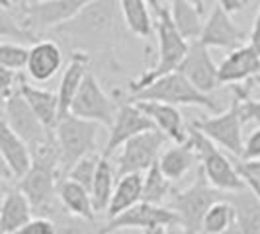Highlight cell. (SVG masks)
Returning <instances> with one entry per match:
<instances>
[{
  "instance_id": "1",
  "label": "cell",
  "mask_w": 260,
  "mask_h": 234,
  "mask_svg": "<svg viewBox=\"0 0 260 234\" xmlns=\"http://www.w3.org/2000/svg\"><path fill=\"white\" fill-rule=\"evenodd\" d=\"M121 27L125 22L117 0H92L77 18L53 29V33L67 39L75 51L110 53L121 37Z\"/></svg>"
},
{
  "instance_id": "2",
  "label": "cell",
  "mask_w": 260,
  "mask_h": 234,
  "mask_svg": "<svg viewBox=\"0 0 260 234\" xmlns=\"http://www.w3.org/2000/svg\"><path fill=\"white\" fill-rule=\"evenodd\" d=\"M156 43H158V53H156L155 65L147 68L143 74H139L135 80H131L129 86H127L131 94L143 90L145 86L155 82L156 78L178 70V66H180L186 53H188L190 41L176 29L167 4L160 12L156 14Z\"/></svg>"
},
{
  "instance_id": "3",
  "label": "cell",
  "mask_w": 260,
  "mask_h": 234,
  "mask_svg": "<svg viewBox=\"0 0 260 234\" xmlns=\"http://www.w3.org/2000/svg\"><path fill=\"white\" fill-rule=\"evenodd\" d=\"M129 102H165L172 105H188V107H202L211 113H219V105L215 98L198 90L194 84L184 76L180 70L169 72L156 78L143 90L129 94Z\"/></svg>"
},
{
  "instance_id": "4",
  "label": "cell",
  "mask_w": 260,
  "mask_h": 234,
  "mask_svg": "<svg viewBox=\"0 0 260 234\" xmlns=\"http://www.w3.org/2000/svg\"><path fill=\"white\" fill-rule=\"evenodd\" d=\"M100 127H102L100 123L73 115V113H67L65 117L59 119L55 127V139H57L59 154H61V176L63 178L80 158L98 150Z\"/></svg>"
},
{
  "instance_id": "5",
  "label": "cell",
  "mask_w": 260,
  "mask_h": 234,
  "mask_svg": "<svg viewBox=\"0 0 260 234\" xmlns=\"http://www.w3.org/2000/svg\"><path fill=\"white\" fill-rule=\"evenodd\" d=\"M225 197V191L213 187L208 182L202 168H198L196 180L184 189H174L169 205L180 219V224L188 234H202V221L208 213V209Z\"/></svg>"
},
{
  "instance_id": "6",
  "label": "cell",
  "mask_w": 260,
  "mask_h": 234,
  "mask_svg": "<svg viewBox=\"0 0 260 234\" xmlns=\"http://www.w3.org/2000/svg\"><path fill=\"white\" fill-rule=\"evenodd\" d=\"M188 131H190L188 141L192 143V146L200 156V168L206 174L208 182L213 187L225 191V193L245 189L247 183H245L241 172L237 168L233 156H227L223 150H219V146L209 137H206L202 131L194 129L192 125L188 127Z\"/></svg>"
},
{
  "instance_id": "7",
  "label": "cell",
  "mask_w": 260,
  "mask_h": 234,
  "mask_svg": "<svg viewBox=\"0 0 260 234\" xmlns=\"http://www.w3.org/2000/svg\"><path fill=\"white\" fill-rule=\"evenodd\" d=\"M241 96L233 90V98L227 109H223L215 115L194 119L190 125L194 129L202 131L206 137H209L217 146H221L227 154L233 158L243 156L245 148V137H243V111H241Z\"/></svg>"
},
{
  "instance_id": "8",
  "label": "cell",
  "mask_w": 260,
  "mask_h": 234,
  "mask_svg": "<svg viewBox=\"0 0 260 234\" xmlns=\"http://www.w3.org/2000/svg\"><path fill=\"white\" fill-rule=\"evenodd\" d=\"M172 143L160 129L145 131L141 135L129 139L116 152L117 178L125 174H145L153 164L158 162L165 148Z\"/></svg>"
},
{
  "instance_id": "9",
  "label": "cell",
  "mask_w": 260,
  "mask_h": 234,
  "mask_svg": "<svg viewBox=\"0 0 260 234\" xmlns=\"http://www.w3.org/2000/svg\"><path fill=\"white\" fill-rule=\"evenodd\" d=\"M88 2L92 0H39L29 6H18V4L12 6L18 8L16 14L22 20V24L39 37V33L53 31L59 26L71 22L73 18H77ZM2 4H10V2H2Z\"/></svg>"
},
{
  "instance_id": "10",
  "label": "cell",
  "mask_w": 260,
  "mask_h": 234,
  "mask_svg": "<svg viewBox=\"0 0 260 234\" xmlns=\"http://www.w3.org/2000/svg\"><path fill=\"white\" fill-rule=\"evenodd\" d=\"M2 121H6L10 125V129L22 137L29 148L39 146L43 143H49L55 139V131L49 129L31 109V105L27 104V100L22 96L20 88L14 92L10 98L2 100Z\"/></svg>"
},
{
  "instance_id": "11",
  "label": "cell",
  "mask_w": 260,
  "mask_h": 234,
  "mask_svg": "<svg viewBox=\"0 0 260 234\" xmlns=\"http://www.w3.org/2000/svg\"><path fill=\"white\" fill-rule=\"evenodd\" d=\"M117 109H119V102L106 94L98 76L90 70L84 78L75 102L71 105V113L96 121L110 131V127L116 121Z\"/></svg>"
},
{
  "instance_id": "12",
  "label": "cell",
  "mask_w": 260,
  "mask_h": 234,
  "mask_svg": "<svg viewBox=\"0 0 260 234\" xmlns=\"http://www.w3.org/2000/svg\"><path fill=\"white\" fill-rule=\"evenodd\" d=\"M59 180H61V172L57 168L34 162L31 168L16 182V185L29 199L34 213H49L47 217H53L57 213L55 201H59L57 197Z\"/></svg>"
},
{
  "instance_id": "13",
  "label": "cell",
  "mask_w": 260,
  "mask_h": 234,
  "mask_svg": "<svg viewBox=\"0 0 260 234\" xmlns=\"http://www.w3.org/2000/svg\"><path fill=\"white\" fill-rule=\"evenodd\" d=\"M117 102H119V109H117L116 121L110 127V135H108V141H106V146L102 150V154L108 158L116 154L117 150L133 137L141 135L145 131L158 129L155 121L137 104H133L129 100H117Z\"/></svg>"
},
{
  "instance_id": "14",
  "label": "cell",
  "mask_w": 260,
  "mask_h": 234,
  "mask_svg": "<svg viewBox=\"0 0 260 234\" xmlns=\"http://www.w3.org/2000/svg\"><path fill=\"white\" fill-rule=\"evenodd\" d=\"M156 224H180L178 215L169 207V205H155V203H147V201H139L137 205L123 211L121 215H117L114 219L106 222L104 226L98 228V234H106L117 230V228H149V226H156Z\"/></svg>"
},
{
  "instance_id": "15",
  "label": "cell",
  "mask_w": 260,
  "mask_h": 234,
  "mask_svg": "<svg viewBox=\"0 0 260 234\" xmlns=\"http://www.w3.org/2000/svg\"><path fill=\"white\" fill-rule=\"evenodd\" d=\"M178 70L204 94H211L221 86L219 65L213 63V59L209 55V47H206L200 39L190 41L188 53H186L184 61L178 66Z\"/></svg>"
},
{
  "instance_id": "16",
  "label": "cell",
  "mask_w": 260,
  "mask_h": 234,
  "mask_svg": "<svg viewBox=\"0 0 260 234\" xmlns=\"http://www.w3.org/2000/svg\"><path fill=\"white\" fill-rule=\"evenodd\" d=\"M247 33L235 24L231 12H227L223 6L215 4L204 24L200 41L209 49L217 47V49L233 51L237 47H243L247 43Z\"/></svg>"
},
{
  "instance_id": "17",
  "label": "cell",
  "mask_w": 260,
  "mask_h": 234,
  "mask_svg": "<svg viewBox=\"0 0 260 234\" xmlns=\"http://www.w3.org/2000/svg\"><path fill=\"white\" fill-rule=\"evenodd\" d=\"M0 154H2V183L20 180L31 168L34 158L29 144L18 137L6 121L0 125Z\"/></svg>"
},
{
  "instance_id": "18",
  "label": "cell",
  "mask_w": 260,
  "mask_h": 234,
  "mask_svg": "<svg viewBox=\"0 0 260 234\" xmlns=\"http://www.w3.org/2000/svg\"><path fill=\"white\" fill-rule=\"evenodd\" d=\"M260 72V53L245 43L243 47H237L219 63V82L221 86H235L248 82Z\"/></svg>"
},
{
  "instance_id": "19",
  "label": "cell",
  "mask_w": 260,
  "mask_h": 234,
  "mask_svg": "<svg viewBox=\"0 0 260 234\" xmlns=\"http://www.w3.org/2000/svg\"><path fill=\"white\" fill-rule=\"evenodd\" d=\"M63 66V49L53 39H39L29 47L26 74L34 82H49Z\"/></svg>"
},
{
  "instance_id": "20",
  "label": "cell",
  "mask_w": 260,
  "mask_h": 234,
  "mask_svg": "<svg viewBox=\"0 0 260 234\" xmlns=\"http://www.w3.org/2000/svg\"><path fill=\"white\" fill-rule=\"evenodd\" d=\"M90 53L86 51H73L71 61L63 70V78L59 82V113L61 117H65L67 113H71V105L77 98L78 90L84 82L86 74L90 72Z\"/></svg>"
},
{
  "instance_id": "21",
  "label": "cell",
  "mask_w": 260,
  "mask_h": 234,
  "mask_svg": "<svg viewBox=\"0 0 260 234\" xmlns=\"http://www.w3.org/2000/svg\"><path fill=\"white\" fill-rule=\"evenodd\" d=\"M34 217V207L18 185L2 183V205H0V232L16 234Z\"/></svg>"
},
{
  "instance_id": "22",
  "label": "cell",
  "mask_w": 260,
  "mask_h": 234,
  "mask_svg": "<svg viewBox=\"0 0 260 234\" xmlns=\"http://www.w3.org/2000/svg\"><path fill=\"white\" fill-rule=\"evenodd\" d=\"M133 104L139 105L172 143H186L188 141L190 131L186 127L182 113L176 105L165 104V102H133Z\"/></svg>"
},
{
  "instance_id": "23",
  "label": "cell",
  "mask_w": 260,
  "mask_h": 234,
  "mask_svg": "<svg viewBox=\"0 0 260 234\" xmlns=\"http://www.w3.org/2000/svg\"><path fill=\"white\" fill-rule=\"evenodd\" d=\"M196 164H200V156H198L190 141L169 144L158 158V166L162 170V174L172 183L182 182L184 178L196 168Z\"/></svg>"
},
{
  "instance_id": "24",
  "label": "cell",
  "mask_w": 260,
  "mask_h": 234,
  "mask_svg": "<svg viewBox=\"0 0 260 234\" xmlns=\"http://www.w3.org/2000/svg\"><path fill=\"white\" fill-rule=\"evenodd\" d=\"M57 197H59V203H61L63 211H67L73 217L94 221L96 215H98L96 209H94L90 189L84 187L82 183L71 180V178H61L59 180Z\"/></svg>"
},
{
  "instance_id": "25",
  "label": "cell",
  "mask_w": 260,
  "mask_h": 234,
  "mask_svg": "<svg viewBox=\"0 0 260 234\" xmlns=\"http://www.w3.org/2000/svg\"><path fill=\"white\" fill-rule=\"evenodd\" d=\"M20 92H22V96L27 100V104L31 105V109L36 111V115L49 129L55 131L59 119H61V113H59V94L51 90H45V88L31 86L26 80V76H22Z\"/></svg>"
},
{
  "instance_id": "26",
  "label": "cell",
  "mask_w": 260,
  "mask_h": 234,
  "mask_svg": "<svg viewBox=\"0 0 260 234\" xmlns=\"http://www.w3.org/2000/svg\"><path fill=\"white\" fill-rule=\"evenodd\" d=\"M143 174H125V176L117 178L110 207H108L104 215L108 221L117 217V215H121L123 211L131 209L133 205H137L139 201H143Z\"/></svg>"
},
{
  "instance_id": "27",
  "label": "cell",
  "mask_w": 260,
  "mask_h": 234,
  "mask_svg": "<svg viewBox=\"0 0 260 234\" xmlns=\"http://www.w3.org/2000/svg\"><path fill=\"white\" fill-rule=\"evenodd\" d=\"M170 12L176 29L182 33L188 41H196L202 35L204 20H202V8H198L190 0H167L165 2Z\"/></svg>"
},
{
  "instance_id": "28",
  "label": "cell",
  "mask_w": 260,
  "mask_h": 234,
  "mask_svg": "<svg viewBox=\"0 0 260 234\" xmlns=\"http://www.w3.org/2000/svg\"><path fill=\"white\" fill-rule=\"evenodd\" d=\"M235 207L237 224L245 234H260V199L248 187L225 195Z\"/></svg>"
},
{
  "instance_id": "29",
  "label": "cell",
  "mask_w": 260,
  "mask_h": 234,
  "mask_svg": "<svg viewBox=\"0 0 260 234\" xmlns=\"http://www.w3.org/2000/svg\"><path fill=\"white\" fill-rule=\"evenodd\" d=\"M117 2L127 31H131L135 37H151L156 29V22H153L151 18V6L147 4V0H117Z\"/></svg>"
},
{
  "instance_id": "30",
  "label": "cell",
  "mask_w": 260,
  "mask_h": 234,
  "mask_svg": "<svg viewBox=\"0 0 260 234\" xmlns=\"http://www.w3.org/2000/svg\"><path fill=\"white\" fill-rule=\"evenodd\" d=\"M116 183H117L116 164L108 156H102L98 172H96V178H94L90 187L94 209H96L98 215H106V211L110 207V201H112V195H114V189H116Z\"/></svg>"
},
{
  "instance_id": "31",
  "label": "cell",
  "mask_w": 260,
  "mask_h": 234,
  "mask_svg": "<svg viewBox=\"0 0 260 234\" xmlns=\"http://www.w3.org/2000/svg\"><path fill=\"white\" fill-rule=\"evenodd\" d=\"M143 176V201L155 203V205H167L169 199L172 197V193H174V183L162 174L158 162L153 164Z\"/></svg>"
},
{
  "instance_id": "32",
  "label": "cell",
  "mask_w": 260,
  "mask_h": 234,
  "mask_svg": "<svg viewBox=\"0 0 260 234\" xmlns=\"http://www.w3.org/2000/svg\"><path fill=\"white\" fill-rule=\"evenodd\" d=\"M235 221H237V217H235L233 203L227 197H223L208 209V213L202 221V234H219L227 230L231 224H235Z\"/></svg>"
},
{
  "instance_id": "33",
  "label": "cell",
  "mask_w": 260,
  "mask_h": 234,
  "mask_svg": "<svg viewBox=\"0 0 260 234\" xmlns=\"http://www.w3.org/2000/svg\"><path fill=\"white\" fill-rule=\"evenodd\" d=\"M27 61H29V47H26L24 43H16V41H2L0 45V66L2 68L22 72L26 70Z\"/></svg>"
},
{
  "instance_id": "34",
  "label": "cell",
  "mask_w": 260,
  "mask_h": 234,
  "mask_svg": "<svg viewBox=\"0 0 260 234\" xmlns=\"http://www.w3.org/2000/svg\"><path fill=\"white\" fill-rule=\"evenodd\" d=\"M102 156L104 154H100V152L96 150V152H90V154H86L84 158H80L77 164L67 172L65 178H71V180L82 183L84 187L90 189L92 182H94V178H96V172H98V166H100Z\"/></svg>"
},
{
  "instance_id": "35",
  "label": "cell",
  "mask_w": 260,
  "mask_h": 234,
  "mask_svg": "<svg viewBox=\"0 0 260 234\" xmlns=\"http://www.w3.org/2000/svg\"><path fill=\"white\" fill-rule=\"evenodd\" d=\"M53 219L57 222V234H98V228H94V221L73 217L67 211H57Z\"/></svg>"
},
{
  "instance_id": "36",
  "label": "cell",
  "mask_w": 260,
  "mask_h": 234,
  "mask_svg": "<svg viewBox=\"0 0 260 234\" xmlns=\"http://www.w3.org/2000/svg\"><path fill=\"white\" fill-rule=\"evenodd\" d=\"M233 90L241 96V111H243V119L248 123H260V100L250 98V90L247 86H239L235 84Z\"/></svg>"
},
{
  "instance_id": "37",
  "label": "cell",
  "mask_w": 260,
  "mask_h": 234,
  "mask_svg": "<svg viewBox=\"0 0 260 234\" xmlns=\"http://www.w3.org/2000/svg\"><path fill=\"white\" fill-rule=\"evenodd\" d=\"M16 234H57V222L47 215L31 217Z\"/></svg>"
},
{
  "instance_id": "38",
  "label": "cell",
  "mask_w": 260,
  "mask_h": 234,
  "mask_svg": "<svg viewBox=\"0 0 260 234\" xmlns=\"http://www.w3.org/2000/svg\"><path fill=\"white\" fill-rule=\"evenodd\" d=\"M239 160H260V127L252 131L245 139L243 156Z\"/></svg>"
},
{
  "instance_id": "39",
  "label": "cell",
  "mask_w": 260,
  "mask_h": 234,
  "mask_svg": "<svg viewBox=\"0 0 260 234\" xmlns=\"http://www.w3.org/2000/svg\"><path fill=\"white\" fill-rule=\"evenodd\" d=\"M235 164L241 172H248V174L260 178V160H239V158H235Z\"/></svg>"
},
{
  "instance_id": "40",
  "label": "cell",
  "mask_w": 260,
  "mask_h": 234,
  "mask_svg": "<svg viewBox=\"0 0 260 234\" xmlns=\"http://www.w3.org/2000/svg\"><path fill=\"white\" fill-rule=\"evenodd\" d=\"M248 43L260 53V8L256 12V18H254V24H252V29H250V35H248Z\"/></svg>"
},
{
  "instance_id": "41",
  "label": "cell",
  "mask_w": 260,
  "mask_h": 234,
  "mask_svg": "<svg viewBox=\"0 0 260 234\" xmlns=\"http://www.w3.org/2000/svg\"><path fill=\"white\" fill-rule=\"evenodd\" d=\"M217 4L223 6L227 12H231V14L243 12V10H245V6H247V2H245V0H217Z\"/></svg>"
},
{
  "instance_id": "42",
  "label": "cell",
  "mask_w": 260,
  "mask_h": 234,
  "mask_svg": "<svg viewBox=\"0 0 260 234\" xmlns=\"http://www.w3.org/2000/svg\"><path fill=\"white\" fill-rule=\"evenodd\" d=\"M239 172H241V170H239ZM241 176H243V180H245L248 189L260 199V178L252 176V174H248V172H241Z\"/></svg>"
},
{
  "instance_id": "43",
  "label": "cell",
  "mask_w": 260,
  "mask_h": 234,
  "mask_svg": "<svg viewBox=\"0 0 260 234\" xmlns=\"http://www.w3.org/2000/svg\"><path fill=\"white\" fill-rule=\"evenodd\" d=\"M143 234H169V226H165V224H156V226H149V228H145Z\"/></svg>"
},
{
  "instance_id": "44",
  "label": "cell",
  "mask_w": 260,
  "mask_h": 234,
  "mask_svg": "<svg viewBox=\"0 0 260 234\" xmlns=\"http://www.w3.org/2000/svg\"><path fill=\"white\" fill-rule=\"evenodd\" d=\"M147 4L151 6V10L155 14H158L162 8H165V0H147Z\"/></svg>"
},
{
  "instance_id": "45",
  "label": "cell",
  "mask_w": 260,
  "mask_h": 234,
  "mask_svg": "<svg viewBox=\"0 0 260 234\" xmlns=\"http://www.w3.org/2000/svg\"><path fill=\"white\" fill-rule=\"evenodd\" d=\"M106 234H143L141 228H117V230H112V232Z\"/></svg>"
},
{
  "instance_id": "46",
  "label": "cell",
  "mask_w": 260,
  "mask_h": 234,
  "mask_svg": "<svg viewBox=\"0 0 260 234\" xmlns=\"http://www.w3.org/2000/svg\"><path fill=\"white\" fill-rule=\"evenodd\" d=\"M169 234H188V232H186V228H184L182 224H170Z\"/></svg>"
},
{
  "instance_id": "47",
  "label": "cell",
  "mask_w": 260,
  "mask_h": 234,
  "mask_svg": "<svg viewBox=\"0 0 260 234\" xmlns=\"http://www.w3.org/2000/svg\"><path fill=\"white\" fill-rule=\"evenodd\" d=\"M219 234H245L243 230H241V226L237 224V221H235V224H231L227 230H223V232H219Z\"/></svg>"
},
{
  "instance_id": "48",
  "label": "cell",
  "mask_w": 260,
  "mask_h": 234,
  "mask_svg": "<svg viewBox=\"0 0 260 234\" xmlns=\"http://www.w3.org/2000/svg\"><path fill=\"white\" fill-rule=\"evenodd\" d=\"M2 2H10V4H18V6H29V4L39 2V0H2Z\"/></svg>"
},
{
  "instance_id": "49",
  "label": "cell",
  "mask_w": 260,
  "mask_h": 234,
  "mask_svg": "<svg viewBox=\"0 0 260 234\" xmlns=\"http://www.w3.org/2000/svg\"><path fill=\"white\" fill-rule=\"evenodd\" d=\"M252 86H256V88H260V72H258V74H256L254 78H252V80H248V82H247V88H248V90H250Z\"/></svg>"
},
{
  "instance_id": "50",
  "label": "cell",
  "mask_w": 260,
  "mask_h": 234,
  "mask_svg": "<svg viewBox=\"0 0 260 234\" xmlns=\"http://www.w3.org/2000/svg\"><path fill=\"white\" fill-rule=\"evenodd\" d=\"M190 2H194L198 8H202V10H204V0H190Z\"/></svg>"
},
{
  "instance_id": "51",
  "label": "cell",
  "mask_w": 260,
  "mask_h": 234,
  "mask_svg": "<svg viewBox=\"0 0 260 234\" xmlns=\"http://www.w3.org/2000/svg\"><path fill=\"white\" fill-rule=\"evenodd\" d=\"M245 2H247V4H248V2H250V0H245Z\"/></svg>"
}]
</instances>
